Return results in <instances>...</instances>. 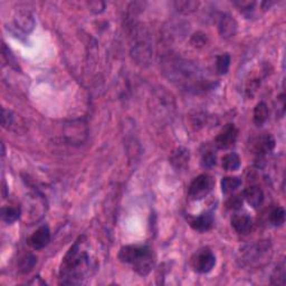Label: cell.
I'll use <instances>...</instances> for the list:
<instances>
[{"label": "cell", "instance_id": "6da1fadb", "mask_svg": "<svg viewBox=\"0 0 286 286\" xmlns=\"http://www.w3.org/2000/svg\"><path fill=\"white\" fill-rule=\"evenodd\" d=\"M161 70L172 84L189 93L199 94L214 87V82L198 64L174 53L161 58Z\"/></svg>", "mask_w": 286, "mask_h": 286}, {"label": "cell", "instance_id": "7a4b0ae2", "mask_svg": "<svg viewBox=\"0 0 286 286\" xmlns=\"http://www.w3.org/2000/svg\"><path fill=\"white\" fill-rule=\"evenodd\" d=\"M92 261L85 249L84 236L80 237L65 255L61 266V284H81L91 273Z\"/></svg>", "mask_w": 286, "mask_h": 286}, {"label": "cell", "instance_id": "3957f363", "mask_svg": "<svg viewBox=\"0 0 286 286\" xmlns=\"http://www.w3.org/2000/svg\"><path fill=\"white\" fill-rule=\"evenodd\" d=\"M118 259L124 264L132 266L133 271L141 276L148 275L156 261L152 249L146 245L123 246L118 252Z\"/></svg>", "mask_w": 286, "mask_h": 286}, {"label": "cell", "instance_id": "277c9868", "mask_svg": "<svg viewBox=\"0 0 286 286\" xmlns=\"http://www.w3.org/2000/svg\"><path fill=\"white\" fill-rule=\"evenodd\" d=\"M273 250L270 241H260L240 249L237 261L246 268H261L270 263Z\"/></svg>", "mask_w": 286, "mask_h": 286}, {"label": "cell", "instance_id": "5b68a950", "mask_svg": "<svg viewBox=\"0 0 286 286\" xmlns=\"http://www.w3.org/2000/svg\"><path fill=\"white\" fill-rule=\"evenodd\" d=\"M131 36H132V54L133 58L138 64L148 65L151 61L152 47L149 33L145 27L141 25H133L131 28Z\"/></svg>", "mask_w": 286, "mask_h": 286}, {"label": "cell", "instance_id": "8992f818", "mask_svg": "<svg viewBox=\"0 0 286 286\" xmlns=\"http://www.w3.org/2000/svg\"><path fill=\"white\" fill-rule=\"evenodd\" d=\"M214 186V180L210 175H200L194 179V181L190 183L188 196L193 200H201L206 196L210 194Z\"/></svg>", "mask_w": 286, "mask_h": 286}, {"label": "cell", "instance_id": "52a82bcc", "mask_svg": "<svg viewBox=\"0 0 286 286\" xmlns=\"http://www.w3.org/2000/svg\"><path fill=\"white\" fill-rule=\"evenodd\" d=\"M192 264L195 272L199 274H207L216 265V256L210 249L202 248L195 254Z\"/></svg>", "mask_w": 286, "mask_h": 286}, {"label": "cell", "instance_id": "ba28073f", "mask_svg": "<svg viewBox=\"0 0 286 286\" xmlns=\"http://www.w3.org/2000/svg\"><path fill=\"white\" fill-rule=\"evenodd\" d=\"M238 136V130L235 127V124L229 123L227 125H225V128L220 131L219 134L214 139V143L219 149H229L236 143Z\"/></svg>", "mask_w": 286, "mask_h": 286}, {"label": "cell", "instance_id": "9c48e42d", "mask_svg": "<svg viewBox=\"0 0 286 286\" xmlns=\"http://www.w3.org/2000/svg\"><path fill=\"white\" fill-rule=\"evenodd\" d=\"M218 31L223 38L230 39L232 37H235L237 34L238 23L234 17L228 14H224L219 18Z\"/></svg>", "mask_w": 286, "mask_h": 286}, {"label": "cell", "instance_id": "30bf717a", "mask_svg": "<svg viewBox=\"0 0 286 286\" xmlns=\"http://www.w3.org/2000/svg\"><path fill=\"white\" fill-rule=\"evenodd\" d=\"M51 242V230L49 226H41L29 237L28 244L32 248L39 250L45 248Z\"/></svg>", "mask_w": 286, "mask_h": 286}, {"label": "cell", "instance_id": "8fae6325", "mask_svg": "<svg viewBox=\"0 0 286 286\" xmlns=\"http://www.w3.org/2000/svg\"><path fill=\"white\" fill-rule=\"evenodd\" d=\"M190 161V152L188 149L179 147L175 149L169 157V162L177 171L184 170L188 166Z\"/></svg>", "mask_w": 286, "mask_h": 286}, {"label": "cell", "instance_id": "7c38bea8", "mask_svg": "<svg viewBox=\"0 0 286 286\" xmlns=\"http://www.w3.org/2000/svg\"><path fill=\"white\" fill-rule=\"evenodd\" d=\"M14 21L16 27L23 33H31L35 27V18L33 14L25 9L16 11Z\"/></svg>", "mask_w": 286, "mask_h": 286}, {"label": "cell", "instance_id": "4fadbf2b", "mask_svg": "<svg viewBox=\"0 0 286 286\" xmlns=\"http://www.w3.org/2000/svg\"><path fill=\"white\" fill-rule=\"evenodd\" d=\"M189 223L190 226H192V228L197 231H200V232L208 231L212 228L214 223L213 213L212 211H206L204 213H201L198 217L192 218Z\"/></svg>", "mask_w": 286, "mask_h": 286}, {"label": "cell", "instance_id": "5bb4252c", "mask_svg": "<svg viewBox=\"0 0 286 286\" xmlns=\"http://www.w3.org/2000/svg\"><path fill=\"white\" fill-rule=\"evenodd\" d=\"M275 148V139L270 133L261 135L255 142V153L258 158H263L267 153H270Z\"/></svg>", "mask_w": 286, "mask_h": 286}, {"label": "cell", "instance_id": "9a60e30c", "mask_svg": "<svg viewBox=\"0 0 286 286\" xmlns=\"http://www.w3.org/2000/svg\"><path fill=\"white\" fill-rule=\"evenodd\" d=\"M244 198L253 208H259L264 202V193L258 186H250L244 192Z\"/></svg>", "mask_w": 286, "mask_h": 286}, {"label": "cell", "instance_id": "2e32d148", "mask_svg": "<svg viewBox=\"0 0 286 286\" xmlns=\"http://www.w3.org/2000/svg\"><path fill=\"white\" fill-rule=\"evenodd\" d=\"M252 226L253 220L247 214H235L231 218V227L240 235L248 234L252 229Z\"/></svg>", "mask_w": 286, "mask_h": 286}, {"label": "cell", "instance_id": "e0dca14e", "mask_svg": "<svg viewBox=\"0 0 286 286\" xmlns=\"http://www.w3.org/2000/svg\"><path fill=\"white\" fill-rule=\"evenodd\" d=\"M271 283L273 285H285L286 283V264L285 258H282L281 261L277 264L275 270L272 273Z\"/></svg>", "mask_w": 286, "mask_h": 286}, {"label": "cell", "instance_id": "ac0fdd59", "mask_svg": "<svg viewBox=\"0 0 286 286\" xmlns=\"http://www.w3.org/2000/svg\"><path fill=\"white\" fill-rule=\"evenodd\" d=\"M267 118H268V107L266 103L259 102L254 109L253 121L257 127H260V125H263L267 121Z\"/></svg>", "mask_w": 286, "mask_h": 286}, {"label": "cell", "instance_id": "d6986e66", "mask_svg": "<svg viewBox=\"0 0 286 286\" xmlns=\"http://www.w3.org/2000/svg\"><path fill=\"white\" fill-rule=\"evenodd\" d=\"M199 2L194 0H177L174 3L175 8L182 14H192L199 7Z\"/></svg>", "mask_w": 286, "mask_h": 286}, {"label": "cell", "instance_id": "ffe728a7", "mask_svg": "<svg viewBox=\"0 0 286 286\" xmlns=\"http://www.w3.org/2000/svg\"><path fill=\"white\" fill-rule=\"evenodd\" d=\"M21 209L19 207H4L2 209V219L5 223L13 224L20 218Z\"/></svg>", "mask_w": 286, "mask_h": 286}, {"label": "cell", "instance_id": "44dd1931", "mask_svg": "<svg viewBox=\"0 0 286 286\" xmlns=\"http://www.w3.org/2000/svg\"><path fill=\"white\" fill-rule=\"evenodd\" d=\"M242 186L240 177H225L222 180V190L224 194H230Z\"/></svg>", "mask_w": 286, "mask_h": 286}, {"label": "cell", "instance_id": "7402d4cb", "mask_svg": "<svg viewBox=\"0 0 286 286\" xmlns=\"http://www.w3.org/2000/svg\"><path fill=\"white\" fill-rule=\"evenodd\" d=\"M241 166V159L236 153H228L223 158V168L227 171H236Z\"/></svg>", "mask_w": 286, "mask_h": 286}, {"label": "cell", "instance_id": "603a6c76", "mask_svg": "<svg viewBox=\"0 0 286 286\" xmlns=\"http://www.w3.org/2000/svg\"><path fill=\"white\" fill-rule=\"evenodd\" d=\"M37 263V257L33 254H27L19 260V271L21 274H27L31 272Z\"/></svg>", "mask_w": 286, "mask_h": 286}, {"label": "cell", "instance_id": "cb8c5ba5", "mask_svg": "<svg viewBox=\"0 0 286 286\" xmlns=\"http://www.w3.org/2000/svg\"><path fill=\"white\" fill-rule=\"evenodd\" d=\"M270 222L275 227H281L285 223V210L283 207H275L270 213Z\"/></svg>", "mask_w": 286, "mask_h": 286}, {"label": "cell", "instance_id": "d4e9b609", "mask_svg": "<svg viewBox=\"0 0 286 286\" xmlns=\"http://www.w3.org/2000/svg\"><path fill=\"white\" fill-rule=\"evenodd\" d=\"M230 66V55L228 53L222 54L216 59V68L220 75L227 74Z\"/></svg>", "mask_w": 286, "mask_h": 286}, {"label": "cell", "instance_id": "484cf974", "mask_svg": "<svg viewBox=\"0 0 286 286\" xmlns=\"http://www.w3.org/2000/svg\"><path fill=\"white\" fill-rule=\"evenodd\" d=\"M216 153L213 151H206L204 154H202V158H201V164L204 168H212L213 165H216Z\"/></svg>", "mask_w": 286, "mask_h": 286}, {"label": "cell", "instance_id": "4316f807", "mask_svg": "<svg viewBox=\"0 0 286 286\" xmlns=\"http://www.w3.org/2000/svg\"><path fill=\"white\" fill-rule=\"evenodd\" d=\"M207 41H208L207 35L201 32L194 34L192 36V38H190V44H192L194 47H196V49H201V47H204L207 44Z\"/></svg>", "mask_w": 286, "mask_h": 286}, {"label": "cell", "instance_id": "83f0119b", "mask_svg": "<svg viewBox=\"0 0 286 286\" xmlns=\"http://www.w3.org/2000/svg\"><path fill=\"white\" fill-rule=\"evenodd\" d=\"M226 206H227L228 209L230 210H237L242 208L243 206V197L241 195H235L229 197V199L226 202Z\"/></svg>", "mask_w": 286, "mask_h": 286}, {"label": "cell", "instance_id": "f1b7e54d", "mask_svg": "<svg viewBox=\"0 0 286 286\" xmlns=\"http://www.w3.org/2000/svg\"><path fill=\"white\" fill-rule=\"evenodd\" d=\"M14 123V116L13 112L9 110H6L5 107L3 109V127L5 129H9Z\"/></svg>", "mask_w": 286, "mask_h": 286}, {"label": "cell", "instance_id": "f546056e", "mask_svg": "<svg viewBox=\"0 0 286 286\" xmlns=\"http://www.w3.org/2000/svg\"><path fill=\"white\" fill-rule=\"evenodd\" d=\"M285 112V95L284 93L277 98V106H276V114L279 117H283Z\"/></svg>", "mask_w": 286, "mask_h": 286}, {"label": "cell", "instance_id": "4dcf8cb0", "mask_svg": "<svg viewBox=\"0 0 286 286\" xmlns=\"http://www.w3.org/2000/svg\"><path fill=\"white\" fill-rule=\"evenodd\" d=\"M3 54H4V57L6 58V61L8 62V64L10 63L11 65H13L14 67H18V65H17V63H16V59H15V57L13 56V54H11V52H10V50L8 49L7 46H6L5 44L3 45Z\"/></svg>", "mask_w": 286, "mask_h": 286}, {"label": "cell", "instance_id": "1f68e13d", "mask_svg": "<svg viewBox=\"0 0 286 286\" xmlns=\"http://www.w3.org/2000/svg\"><path fill=\"white\" fill-rule=\"evenodd\" d=\"M88 6L93 13H95V14L103 13L105 9V4L102 2H91L88 4Z\"/></svg>", "mask_w": 286, "mask_h": 286}]
</instances>
